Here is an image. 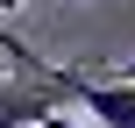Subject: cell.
<instances>
[{
    "mask_svg": "<svg viewBox=\"0 0 135 128\" xmlns=\"http://www.w3.org/2000/svg\"><path fill=\"white\" fill-rule=\"evenodd\" d=\"M121 78H128V86H135V64H121Z\"/></svg>",
    "mask_w": 135,
    "mask_h": 128,
    "instance_id": "cell-2",
    "label": "cell"
},
{
    "mask_svg": "<svg viewBox=\"0 0 135 128\" xmlns=\"http://www.w3.org/2000/svg\"><path fill=\"white\" fill-rule=\"evenodd\" d=\"M0 7H21V0H0Z\"/></svg>",
    "mask_w": 135,
    "mask_h": 128,
    "instance_id": "cell-3",
    "label": "cell"
},
{
    "mask_svg": "<svg viewBox=\"0 0 135 128\" xmlns=\"http://www.w3.org/2000/svg\"><path fill=\"white\" fill-rule=\"evenodd\" d=\"M78 107L100 128H135V86L128 78H85L78 86Z\"/></svg>",
    "mask_w": 135,
    "mask_h": 128,
    "instance_id": "cell-1",
    "label": "cell"
}]
</instances>
